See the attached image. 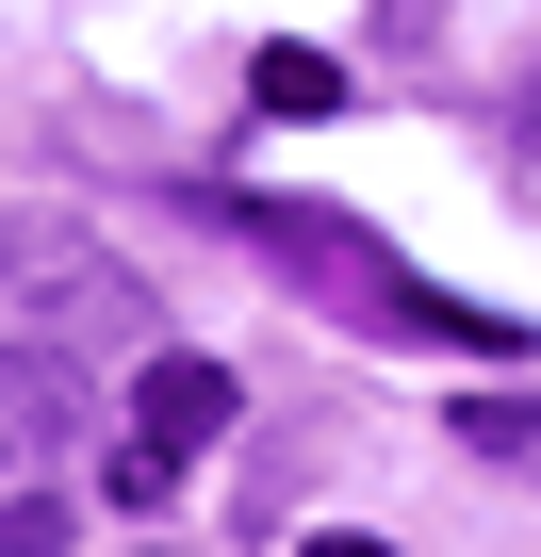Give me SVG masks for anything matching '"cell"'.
<instances>
[{"mask_svg": "<svg viewBox=\"0 0 541 557\" xmlns=\"http://www.w3.org/2000/svg\"><path fill=\"white\" fill-rule=\"evenodd\" d=\"M230 246H262L296 278L312 312H345V329H394V345H459V361H525V329L508 312H476V296H443V278H410L361 213H329V197H197Z\"/></svg>", "mask_w": 541, "mask_h": 557, "instance_id": "cell-1", "label": "cell"}, {"mask_svg": "<svg viewBox=\"0 0 541 557\" xmlns=\"http://www.w3.org/2000/svg\"><path fill=\"white\" fill-rule=\"evenodd\" d=\"M0 329H34V345H66V361H148V345H164L148 262L99 246L83 213H17V230H0Z\"/></svg>", "mask_w": 541, "mask_h": 557, "instance_id": "cell-2", "label": "cell"}, {"mask_svg": "<svg viewBox=\"0 0 541 557\" xmlns=\"http://www.w3.org/2000/svg\"><path fill=\"white\" fill-rule=\"evenodd\" d=\"M66 426H83V361L34 345V329H0V443H34V459H50Z\"/></svg>", "mask_w": 541, "mask_h": 557, "instance_id": "cell-3", "label": "cell"}, {"mask_svg": "<svg viewBox=\"0 0 541 557\" xmlns=\"http://www.w3.org/2000/svg\"><path fill=\"white\" fill-rule=\"evenodd\" d=\"M213 426H230V377H213V361H164V345H148V361H132V443L197 459Z\"/></svg>", "mask_w": 541, "mask_h": 557, "instance_id": "cell-4", "label": "cell"}, {"mask_svg": "<svg viewBox=\"0 0 541 557\" xmlns=\"http://www.w3.org/2000/svg\"><path fill=\"white\" fill-rule=\"evenodd\" d=\"M246 115L312 132V115H345V66H329V50H262V66H246Z\"/></svg>", "mask_w": 541, "mask_h": 557, "instance_id": "cell-5", "label": "cell"}, {"mask_svg": "<svg viewBox=\"0 0 541 557\" xmlns=\"http://www.w3.org/2000/svg\"><path fill=\"white\" fill-rule=\"evenodd\" d=\"M459 443H476V459H541V394H476Z\"/></svg>", "mask_w": 541, "mask_h": 557, "instance_id": "cell-6", "label": "cell"}, {"mask_svg": "<svg viewBox=\"0 0 541 557\" xmlns=\"http://www.w3.org/2000/svg\"><path fill=\"white\" fill-rule=\"evenodd\" d=\"M66 541V492H0V557H50Z\"/></svg>", "mask_w": 541, "mask_h": 557, "instance_id": "cell-7", "label": "cell"}, {"mask_svg": "<svg viewBox=\"0 0 541 557\" xmlns=\"http://www.w3.org/2000/svg\"><path fill=\"white\" fill-rule=\"evenodd\" d=\"M508 181H525V197H541V83H525V99H508Z\"/></svg>", "mask_w": 541, "mask_h": 557, "instance_id": "cell-8", "label": "cell"}, {"mask_svg": "<svg viewBox=\"0 0 541 557\" xmlns=\"http://www.w3.org/2000/svg\"><path fill=\"white\" fill-rule=\"evenodd\" d=\"M296 557H394V541H361V524H312V541H296Z\"/></svg>", "mask_w": 541, "mask_h": 557, "instance_id": "cell-9", "label": "cell"}, {"mask_svg": "<svg viewBox=\"0 0 541 557\" xmlns=\"http://www.w3.org/2000/svg\"><path fill=\"white\" fill-rule=\"evenodd\" d=\"M132 557H164V541H132Z\"/></svg>", "mask_w": 541, "mask_h": 557, "instance_id": "cell-10", "label": "cell"}]
</instances>
